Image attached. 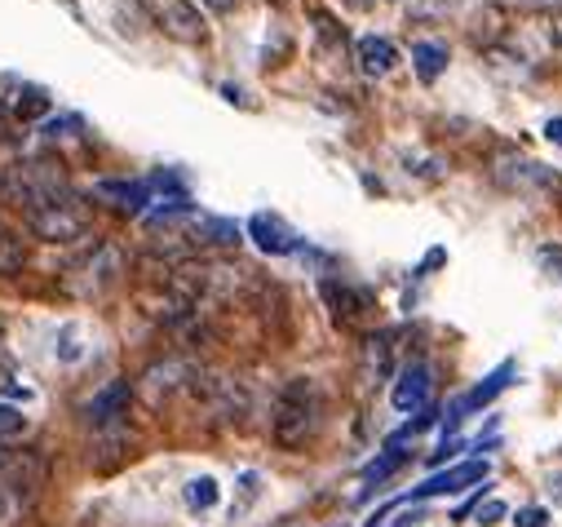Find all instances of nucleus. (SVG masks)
Instances as JSON below:
<instances>
[{"label":"nucleus","mask_w":562,"mask_h":527,"mask_svg":"<svg viewBox=\"0 0 562 527\" xmlns=\"http://www.w3.org/2000/svg\"><path fill=\"white\" fill-rule=\"evenodd\" d=\"M487 461H461V466H452V470H443V474H435V479H426L420 487H412V496H403V501H430V496H457L461 487H470V483H483L487 479Z\"/></svg>","instance_id":"f8f14e48"},{"label":"nucleus","mask_w":562,"mask_h":527,"mask_svg":"<svg viewBox=\"0 0 562 527\" xmlns=\"http://www.w3.org/2000/svg\"><path fill=\"white\" fill-rule=\"evenodd\" d=\"M124 404H128V385H124V381H111V385H102L93 400H89L85 417H89L93 426H111L115 417H124Z\"/></svg>","instance_id":"2eb2a0df"},{"label":"nucleus","mask_w":562,"mask_h":527,"mask_svg":"<svg viewBox=\"0 0 562 527\" xmlns=\"http://www.w3.org/2000/svg\"><path fill=\"white\" fill-rule=\"evenodd\" d=\"M509 5H518V10H536V14H553V10H562V0H509Z\"/></svg>","instance_id":"c85d7f7f"},{"label":"nucleus","mask_w":562,"mask_h":527,"mask_svg":"<svg viewBox=\"0 0 562 527\" xmlns=\"http://www.w3.org/2000/svg\"><path fill=\"white\" fill-rule=\"evenodd\" d=\"M346 5H350V10H372L376 0H346Z\"/></svg>","instance_id":"72a5a7b5"},{"label":"nucleus","mask_w":562,"mask_h":527,"mask_svg":"<svg viewBox=\"0 0 562 527\" xmlns=\"http://www.w3.org/2000/svg\"><path fill=\"white\" fill-rule=\"evenodd\" d=\"M492 182H496L501 191H509V195H540V191L558 187V173H553L549 165H540V160L514 152V147H501V152L492 156Z\"/></svg>","instance_id":"20e7f679"},{"label":"nucleus","mask_w":562,"mask_h":527,"mask_svg":"<svg viewBox=\"0 0 562 527\" xmlns=\"http://www.w3.org/2000/svg\"><path fill=\"white\" fill-rule=\"evenodd\" d=\"M23 261H27L23 239L10 235V231H0V276H19V271H23Z\"/></svg>","instance_id":"412c9836"},{"label":"nucleus","mask_w":562,"mask_h":527,"mask_svg":"<svg viewBox=\"0 0 562 527\" xmlns=\"http://www.w3.org/2000/svg\"><path fill=\"white\" fill-rule=\"evenodd\" d=\"M27 226H32V235H41V239H49V244L80 239V235L89 231V204H85V195L67 191L63 200H54V204L27 213Z\"/></svg>","instance_id":"39448f33"},{"label":"nucleus","mask_w":562,"mask_h":527,"mask_svg":"<svg viewBox=\"0 0 562 527\" xmlns=\"http://www.w3.org/2000/svg\"><path fill=\"white\" fill-rule=\"evenodd\" d=\"M45 457L36 448H0V527H14L45 487Z\"/></svg>","instance_id":"f03ea898"},{"label":"nucleus","mask_w":562,"mask_h":527,"mask_svg":"<svg viewBox=\"0 0 562 527\" xmlns=\"http://www.w3.org/2000/svg\"><path fill=\"white\" fill-rule=\"evenodd\" d=\"M248 239L261 248V253H270V257H289V253H297L302 248V235L279 217V213H252L248 217Z\"/></svg>","instance_id":"9b49d317"},{"label":"nucleus","mask_w":562,"mask_h":527,"mask_svg":"<svg viewBox=\"0 0 562 527\" xmlns=\"http://www.w3.org/2000/svg\"><path fill=\"white\" fill-rule=\"evenodd\" d=\"M549 496H553V505H562V474L549 479Z\"/></svg>","instance_id":"2f4dec72"},{"label":"nucleus","mask_w":562,"mask_h":527,"mask_svg":"<svg viewBox=\"0 0 562 527\" xmlns=\"http://www.w3.org/2000/svg\"><path fill=\"white\" fill-rule=\"evenodd\" d=\"M457 452H465V439H452V444H443L439 452H430V466H443V461H452Z\"/></svg>","instance_id":"c756f323"},{"label":"nucleus","mask_w":562,"mask_h":527,"mask_svg":"<svg viewBox=\"0 0 562 527\" xmlns=\"http://www.w3.org/2000/svg\"><path fill=\"white\" fill-rule=\"evenodd\" d=\"M80 341H85V333H80L76 324H67V328L58 333V359H63V363H76V359H85V346H80Z\"/></svg>","instance_id":"393cba45"},{"label":"nucleus","mask_w":562,"mask_h":527,"mask_svg":"<svg viewBox=\"0 0 562 527\" xmlns=\"http://www.w3.org/2000/svg\"><path fill=\"white\" fill-rule=\"evenodd\" d=\"M120 267H124V257L115 244H93V253L67 271V289L76 298H102L120 280Z\"/></svg>","instance_id":"6e6552de"},{"label":"nucleus","mask_w":562,"mask_h":527,"mask_svg":"<svg viewBox=\"0 0 562 527\" xmlns=\"http://www.w3.org/2000/svg\"><path fill=\"white\" fill-rule=\"evenodd\" d=\"M261 496V474L257 470H244L239 474V501L231 505V518H239V514H248V505Z\"/></svg>","instance_id":"5701e85b"},{"label":"nucleus","mask_w":562,"mask_h":527,"mask_svg":"<svg viewBox=\"0 0 562 527\" xmlns=\"http://www.w3.org/2000/svg\"><path fill=\"white\" fill-rule=\"evenodd\" d=\"M324 298L333 306V315L350 328H368L372 324V311H376V298L363 289V284H350V280H324Z\"/></svg>","instance_id":"1a4fd4ad"},{"label":"nucleus","mask_w":562,"mask_h":527,"mask_svg":"<svg viewBox=\"0 0 562 527\" xmlns=\"http://www.w3.org/2000/svg\"><path fill=\"white\" fill-rule=\"evenodd\" d=\"M553 45H562V19L553 23Z\"/></svg>","instance_id":"f704fd0d"},{"label":"nucleus","mask_w":562,"mask_h":527,"mask_svg":"<svg viewBox=\"0 0 562 527\" xmlns=\"http://www.w3.org/2000/svg\"><path fill=\"white\" fill-rule=\"evenodd\" d=\"M509 377H514V363H509V359H505V363H496V368H492V372H487V377H483V381H479L470 394H461V408H465V413L487 408V404L496 400V394L509 385Z\"/></svg>","instance_id":"a211bd4d"},{"label":"nucleus","mask_w":562,"mask_h":527,"mask_svg":"<svg viewBox=\"0 0 562 527\" xmlns=\"http://www.w3.org/2000/svg\"><path fill=\"white\" fill-rule=\"evenodd\" d=\"M536 261H540V267L562 284V248H540V253H536Z\"/></svg>","instance_id":"bb28decb"},{"label":"nucleus","mask_w":562,"mask_h":527,"mask_svg":"<svg viewBox=\"0 0 562 527\" xmlns=\"http://www.w3.org/2000/svg\"><path fill=\"white\" fill-rule=\"evenodd\" d=\"M430 394H435V372L430 363H403L398 368V381L390 385V404L398 413H420V408H430Z\"/></svg>","instance_id":"9d476101"},{"label":"nucleus","mask_w":562,"mask_h":527,"mask_svg":"<svg viewBox=\"0 0 562 527\" xmlns=\"http://www.w3.org/2000/svg\"><path fill=\"white\" fill-rule=\"evenodd\" d=\"M544 138H549L553 147H562V120H549V124H544Z\"/></svg>","instance_id":"7c9ffc66"},{"label":"nucleus","mask_w":562,"mask_h":527,"mask_svg":"<svg viewBox=\"0 0 562 527\" xmlns=\"http://www.w3.org/2000/svg\"><path fill=\"white\" fill-rule=\"evenodd\" d=\"M23 430H27V417H23V408H14V404H0V444L19 439Z\"/></svg>","instance_id":"b1692460"},{"label":"nucleus","mask_w":562,"mask_h":527,"mask_svg":"<svg viewBox=\"0 0 562 527\" xmlns=\"http://www.w3.org/2000/svg\"><path fill=\"white\" fill-rule=\"evenodd\" d=\"M412 67H416V76L426 80V85H435V80L448 71V45H443V41H420V45H412Z\"/></svg>","instance_id":"6ab92c4d"},{"label":"nucleus","mask_w":562,"mask_h":527,"mask_svg":"<svg viewBox=\"0 0 562 527\" xmlns=\"http://www.w3.org/2000/svg\"><path fill=\"white\" fill-rule=\"evenodd\" d=\"M209 5H213L217 14H226V10H235V0H209Z\"/></svg>","instance_id":"473e14b6"},{"label":"nucleus","mask_w":562,"mask_h":527,"mask_svg":"<svg viewBox=\"0 0 562 527\" xmlns=\"http://www.w3.org/2000/svg\"><path fill=\"white\" fill-rule=\"evenodd\" d=\"M355 58H359V71L376 80V76H390V71H394L398 49H394V41H385V36H363V41L355 45Z\"/></svg>","instance_id":"4468645a"},{"label":"nucleus","mask_w":562,"mask_h":527,"mask_svg":"<svg viewBox=\"0 0 562 527\" xmlns=\"http://www.w3.org/2000/svg\"><path fill=\"white\" fill-rule=\"evenodd\" d=\"M67 191H71V182L58 160H19L0 173V200L19 204L23 213H36V209L63 200Z\"/></svg>","instance_id":"7ed1b4c3"},{"label":"nucleus","mask_w":562,"mask_h":527,"mask_svg":"<svg viewBox=\"0 0 562 527\" xmlns=\"http://www.w3.org/2000/svg\"><path fill=\"white\" fill-rule=\"evenodd\" d=\"M324 430V385L315 377H289L270 404V439L284 452H302Z\"/></svg>","instance_id":"f257e3e1"},{"label":"nucleus","mask_w":562,"mask_h":527,"mask_svg":"<svg viewBox=\"0 0 562 527\" xmlns=\"http://www.w3.org/2000/svg\"><path fill=\"white\" fill-rule=\"evenodd\" d=\"M14 120H41L49 111V93L41 85H27V80H14V93L0 102Z\"/></svg>","instance_id":"dca6fc26"},{"label":"nucleus","mask_w":562,"mask_h":527,"mask_svg":"<svg viewBox=\"0 0 562 527\" xmlns=\"http://www.w3.org/2000/svg\"><path fill=\"white\" fill-rule=\"evenodd\" d=\"M0 363H5V328H0Z\"/></svg>","instance_id":"c9c22d12"},{"label":"nucleus","mask_w":562,"mask_h":527,"mask_svg":"<svg viewBox=\"0 0 562 527\" xmlns=\"http://www.w3.org/2000/svg\"><path fill=\"white\" fill-rule=\"evenodd\" d=\"M394 341H398V333H390V328L368 333V341H363V381H390L394 377Z\"/></svg>","instance_id":"ddd939ff"},{"label":"nucleus","mask_w":562,"mask_h":527,"mask_svg":"<svg viewBox=\"0 0 562 527\" xmlns=\"http://www.w3.org/2000/svg\"><path fill=\"white\" fill-rule=\"evenodd\" d=\"M200 385V363L195 359H187V355H169V359H160V363H151L147 372H143V400L147 404H169L173 394H182V390H195Z\"/></svg>","instance_id":"0eeeda50"},{"label":"nucleus","mask_w":562,"mask_h":527,"mask_svg":"<svg viewBox=\"0 0 562 527\" xmlns=\"http://www.w3.org/2000/svg\"><path fill=\"white\" fill-rule=\"evenodd\" d=\"M505 514H509V505H505V501H483V505L474 509V523H479V527H492V523H501Z\"/></svg>","instance_id":"a878e982"},{"label":"nucleus","mask_w":562,"mask_h":527,"mask_svg":"<svg viewBox=\"0 0 562 527\" xmlns=\"http://www.w3.org/2000/svg\"><path fill=\"white\" fill-rule=\"evenodd\" d=\"M544 523H549V509H540V505L514 514V527H544Z\"/></svg>","instance_id":"cd10ccee"},{"label":"nucleus","mask_w":562,"mask_h":527,"mask_svg":"<svg viewBox=\"0 0 562 527\" xmlns=\"http://www.w3.org/2000/svg\"><path fill=\"white\" fill-rule=\"evenodd\" d=\"M403 461H407V452L385 448V457H376V461H368V466H363V479H368V483H385V479H390V474H394Z\"/></svg>","instance_id":"4be33fe9"},{"label":"nucleus","mask_w":562,"mask_h":527,"mask_svg":"<svg viewBox=\"0 0 562 527\" xmlns=\"http://www.w3.org/2000/svg\"><path fill=\"white\" fill-rule=\"evenodd\" d=\"M98 200H111L124 213H143L156 195H151L147 182H98Z\"/></svg>","instance_id":"f3484780"},{"label":"nucleus","mask_w":562,"mask_h":527,"mask_svg":"<svg viewBox=\"0 0 562 527\" xmlns=\"http://www.w3.org/2000/svg\"><path fill=\"white\" fill-rule=\"evenodd\" d=\"M182 501H187L191 509H200V514H204V509H213V505L222 501V487H217V479H213V474H200V479H191V483L182 487Z\"/></svg>","instance_id":"aec40b11"},{"label":"nucleus","mask_w":562,"mask_h":527,"mask_svg":"<svg viewBox=\"0 0 562 527\" xmlns=\"http://www.w3.org/2000/svg\"><path fill=\"white\" fill-rule=\"evenodd\" d=\"M143 14L169 36V41H182V45H204L209 36V23L204 14L191 5V0H137Z\"/></svg>","instance_id":"423d86ee"}]
</instances>
